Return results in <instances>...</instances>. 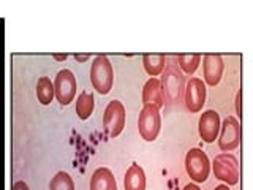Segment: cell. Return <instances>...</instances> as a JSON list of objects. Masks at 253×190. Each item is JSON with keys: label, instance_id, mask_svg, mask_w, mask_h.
<instances>
[{"label": "cell", "instance_id": "6da1fadb", "mask_svg": "<svg viewBox=\"0 0 253 190\" xmlns=\"http://www.w3.org/2000/svg\"><path fill=\"white\" fill-rule=\"evenodd\" d=\"M90 83L93 89L101 95H106L113 89L114 70L106 55H97L90 67Z\"/></svg>", "mask_w": 253, "mask_h": 190}, {"label": "cell", "instance_id": "7a4b0ae2", "mask_svg": "<svg viewBox=\"0 0 253 190\" xmlns=\"http://www.w3.org/2000/svg\"><path fill=\"white\" fill-rule=\"evenodd\" d=\"M163 76L160 79L162 83V91L165 101L168 103H176L182 97V92L185 89V76L180 71V68L174 63H169L168 67H165L162 71Z\"/></svg>", "mask_w": 253, "mask_h": 190}, {"label": "cell", "instance_id": "3957f363", "mask_svg": "<svg viewBox=\"0 0 253 190\" xmlns=\"http://www.w3.org/2000/svg\"><path fill=\"white\" fill-rule=\"evenodd\" d=\"M212 171L215 178L223 181L226 186H236L239 182V162L229 152L215 155L212 162Z\"/></svg>", "mask_w": 253, "mask_h": 190}, {"label": "cell", "instance_id": "277c9868", "mask_svg": "<svg viewBox=\"0 0 253 190\" xmlns=\"http://www.w3.org/2000/svg\"><path fill=\"white\" fill-rule=\"evenodd\" d=\"M162 129L160 109L152 105H144L138 117V132L144 141L152 142L157 140Z\"/></svg>", "mask_w": 253, "mask_h": 190}, {"label": "cell", "instance_id": "5b68a950", "mask_svg": "<svg viewBox=\"0 0 253 190\" xmlns=\"http://www.w3.org/2000/svg\"><path fill=\"white\" fill-rule=\"evenodd\" d=\"M185 171L190 179L195 182H204L208 181L211 173V162L204 150L193 147L190 149L185 155Z\"/></svg>", "mask_w": 253, "mask_h": 190}, {"label": "cell", "instance_id": "8992f818", "mask_svg": "<svg viewBox=\"0 0 253 190\" xmlns=\"http://www.w3.org/2000/svg\"><path fill=\"white\" fill-rule=\"evenodd\" d=\"M125 106L121 101L111 100L103 113V130L109 138H116L122 133L125 127Z\"/></svg>", "mask_w": 253, "mask_h": 190}, {"label": "cell", "instance_id": "52a82bcc", "mask_svg": "<svg viewBox=\"0 0 253 190\" xmlns=\"http://www.w3.org/2000/svg\"><path fill=\"white\" fill-rule=\"evenodd\" d=\"M76 89H78V84H76V76L73 75V71L67 68L60 70L54 81L55 100H57L62 106L70 105L76 97Z\"/></svg>", "mask_w": 253, "mask_h": 190}, {"label": "cell", "instance_id": "ba28073f", "mask_svg": "<svg viewBox=\"0 0 253 190\" xmlns=\"http://www.w3.org/2000/svg\"><path fill=\"white\" fill-rule=\"evenodd\" d=\"M220 138H218V147L223 152H231L241 144V124L237 117L228 116L223 124H220Z\"/></svg>", "mask_w": 253, "mask_h": 190}, {"label": "cell", "instance_id": "9c48e42d", "mask_svg": "<svg viewBox=\"0 0 253 190\" xmlns=\"http://www.w3.org/2000/svg\"><path fill=\"white\" fill-rule=\"evenodd\" d=\"M185 108L192 114L200 113L206 103V84L200 78H190L184 89Z\"/></svg>", "mask_w": 253, "mask_h": 190}, {"label": "cell", "instance_id": "30bf717a", "mask_svg": "<svg viewBox=\"0 0 253 190\" xmlns=\"http://www.w3.org/2000/svg\"><path fill=\"white\" fill-rule=\"evenodd\" d=\"M220 116L217 111L208 109L204 111L200 117V124H198V130H200V137L204 142H213L218 137L220 132Z\"/></svg>", "mask_w": 253, "mask_h": 190}, {"label": "cell", "instance_id": "8fae6325", "mask_svg": "<svg viewBox=\"0 0 253 190\" xmlns=\"http://www.w3.org/2000/svg\"><path fill=\"white\" fill-rule=\"evenodd\" d=\"M223 68L225 63L223 59H221L220 54H206L203 59V71H204V79L211 87H215L221 75H223Z\"/></svg>", "mask_w": 253, "mask_h": 190}, {"label": "cell", "instance_id": "7c38bea8", "mask_svg": "<svg viewBox=\"0 0 253 190\" xmlns=\"http://www.w3.org/2000/svg\"><path fill=\"white\" fill-rule=\"evenodd\" d=\"M142 103L144 105H152L158 109L165 106L162 83L158 78H150L144 84V87H142Z\"/></svg>", "mask_w": 253, "mask_h": 190}, {"label": "cell", "instance_id": "4fadbf2b", "mask_svg": "<svg viewBox=\"0 0 253 190\" xmlns=\"http://www.w3.org/2000/svg\"><path fill=\"white\" fill-rule=\"evenodd\" d=\"M90 190H117L113 171L109 168L95 170L90 178Z\"/></svg>", "mask_w": 253, "mask_h": 190}, {"label": "cell", "instance_id": "5bb4252c", "mask_svg": "<svg viewBox=\"0 0 253 190\" xmlns=\"http://www.w3.org/2000/svg\"><path fill=\"white\" fill-rule=\"evenodd\" d=\"M125 190H146V173L139 165L133 163L124 178Z\"/></svg>", "mask_w": 253, "mask_h": 190}, {"label": "cell", "instance_id": "9a60e30c", "mask_svg": "<svg viewBox=\"0 0 253 190\" xmlns=\"http://www.w3.org/2000/svg\"><path fill=\"white\" fill-rule=\"evenodd\" d=\"M142 65L147 71V75L155 78L160 75L166 67V55L165 54H144L142 55Z\"/></svg>", "mask_w": 253, "mask_h": 190}, {"label": "cell", "instance_id": "2e32d148", "mask_svg": "<svg viewBox=\"0 0 253 190\" xmlns=\"http://www.w3.org/2000/svg\"><path fill=\"white\" fill-rule=\"evenodd\" d=\"M95 108V98L90 92H81L76 98V114L81 121H87Z\"/></svg>", "mask_w": 253, "mask_h": 190}, {"label": "cell", "instance_id": "e0dca14e", "mask_svg": "<svg viewBox=\"0 0 253 190\" xmlns=\"http://www.w3.org/2000/svg\"><path fill=\"white\" fill-rule=\"evenodd\" d=\"M54 83H51L49 78H40L37 83V98L42 105H49L54 100Z\"/></svg>", "mask_w": 253, "mask_h": 190}, {"label": "cell", "instance_id": "ac0fdd59", "mask_svg": "<svg viewBox=\"0 0 253 190\" xmlns=\"http://www.w3.org/2000/svg\"><path fill=\"white\" fill-rule=\"evenodd\" d=\"M177 62L180 71H184L187 75H193L201 63V54H179Z\"/></svg>", "mask_w": 253, "mask_h": 190}, {"label": "cell", "instance_id": "d6986e66", "mask_svg": "<svg viewBox=\"0 0 253 190\" xmlns=\"http://www.w3.org/2000/svg\"><path fill=\"white\" fill-rule=\"evenodd\" d=\"M49 190H75V182L67 171H59L51 179Z\"/></svg>", "mask_w": 253, "mask_h": 190}, {"label": "cell", "instance_id": "ffe728a7", "mask_svg": "<svg viewBox=\"0 0 253 190\" xmlns=\"http://www.w3.org/2000/svg\"><path fill=\"white\" fill-rule=\"evenodd\" d=\"M241 101H242V92L239 91L236 94V114H237V117H241V114H242V109H241Z\"/></svg>", "mask_w": 253, "mask_h": 190}, {"label": "cell", "instance_id": "44dd1931", "mask_svg": "<svg viewBox=\"0 0 253 190\" xmlns=\"http://www.w3.org/2000/svg\"><path fill=\"white\" fill-rule=\"evenodd\" d=\"M11 190H30V189L24 181H16L13 184V187H11Z\"/></svg>", "mask_w": 253, "mask_h": 190}, {"label": "cell", "instance_id": "7402d4cb", "mask_svg": "<svg viewBox=\"0 0 253 190\" xmlns=\"http://www.w3.org/2000/svg\"><path fill=\"white\" fill-rule=\"evenodd\" d=\"M75 59L78 60V62H85V60H89V54H76L75 55Z\"/></svg>", "mask_w": 253, "mask_h": 190}, {"label": "cell", "instance_id": "603a6c76", "mask_svg": "<svg viewBox=\"0 0 253 190\" xmlns=\"http://www.w3.org/2000/svg\"><path fill=\"white\" fill-rule=\"evenodd\" d=\"M182 190H201L200 187H198L196 184H187L184 189H182Z\"/></svg>", "mask_w": 253, "mask_h": 190}, {"label": "cell", "instance_id": "cb8c5ba5", "mask_svg": "<svg viewBox=\"0 0 253 190\" xmlns=\"http://www.w3.org/2000/svg\"><path fill=\"white\" fill-rule=\"evenodd\" d=\"M52 57H54L55 60H65V59L68 57V55H67V54H54Z\"/></svg>", "mask_w": 253, "mask_h": 190}, {"label": "cell", "instance_id": "d4e9b609", "mask_svg": "<svg viewBox=\"0 0 253 190\" xmlns=\"http://www.w3.org/2000/svg\"><path fill=\"white\" fill-rule=\"evenodd\" d=\"M213 190H229V186H226V184H220V186H217Z\"/></svg>", "mask_w": 253, "mask_h": 190}]
</instances>
